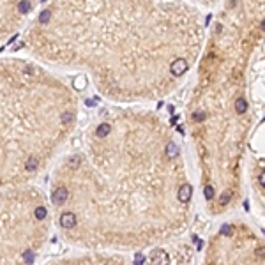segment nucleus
Segmentation results:
<instances>
[{"label": "nucleus", "mask_w": 265, "mask_h": 265, "mask_svg": "<svg viewBox=\"0 0 265 265\" xmlns=\"http://www.w3.org/2000/svg\"><path fill=\"white\" fill-rule=\"evenodd\" d=\"M37 4L32 2H0V44L9 41L29 23Z\"/></svg>", "instance_id": "obj_7"}, {"label": "nucleus", "mask_w": 265, "mask_h": 265, "mask_svg": "<svg viewBox=\"0 0 265 265\" xmlns=\"http://www.w3.org/2000/svg\"><path fill=\"white\" fill-rule=\"evenodd\" d=\"M43 265H131L127 258L113 253H83L78 256H64L50 260Z\"/></svg>", "instance_id": "obj_8"}, {"label": "nucleus", "mask_w": 265, "mask_h": 265, "mask_svg": "<svg viewBox=\"0 0 265 265\" xmlns=\"http://www.w3.org/2000/svg\"><path fill=\"white\" fill-rule=\"evenodd\" d=\"M263 41V2L224 4L198 58L186 108L200 187L212 216L240 201L242 161L251 129L249 67Z\"/></svg>", "instance_id": "obj_3"}, {"label": "nucleus", "mask_w": 265, "mask_h": 265, "mask_svg": "<svg viewBox=\"0 0 265 265\" xmlns=\"http://www.w3.org/2000/svg\"><path fill=\"white\" fill-rule=\"evenodd\" d=\"M203 9L187 2H48L25 25L34 60L88 74L104 99L168 97L200 58Z\"/></svg>", "instance_id": "obj_2"}, {"label": "nucleus", "mask_w": 265, "mask_h": 265, "mask_svg": "<svg viewBox=\"0 0 265 265\" xmlns=\"http://www.w3.org/2000/svg\"><path fill=\"white\" fill-rule=\"evenodd\" d=\"M80 101L51 67L0 57V189L34 186L78 127Z\"/></svg>", "instance_id": "obj_4"}, {"label": "nucleus", "mask_w": 265, "mask_h": 265, "mask_svg": "<svg viewBox=\"0 0 265 265\" xmlns=\"http://www.w3.org/2000/svg\"><path fill=\"white\" fill-rule=\"evenodd\" d=\"M263 239L246 221L223 223L207 240L200 265H265Z\"/></svg>", "instance_id": "obj_6"}, {"label": "nucleus", "mask_w": 265, "mask_h": 265, "mask_svg": "<svg viewBox=\"0 0 265 265\" xmlns=\"http://www.w3.org/2000/svg\"><path fill=\"white\" fill-rule=\"evenodd\" d=\"M53 228L48 198L37 186L0 189V265H36Z\"/></svg>", "instance_id": "obj_5"}, {"label": "nucleus", "mask_w": 265, "mask_h": 265, "mask_svg": "<svg viewBox=\"0 0 265 265\" xmlns=\"http://www.w3.org/2000/svg\"><path fill=\"white\" fill-rule=\"evenodd\" d=\"M46 198L65 242L117 255L177 240L193 216L194 186L163 115L104 106L53 163Z\"/></svg>", "instance_id": "obj_1"}]
</instances>
